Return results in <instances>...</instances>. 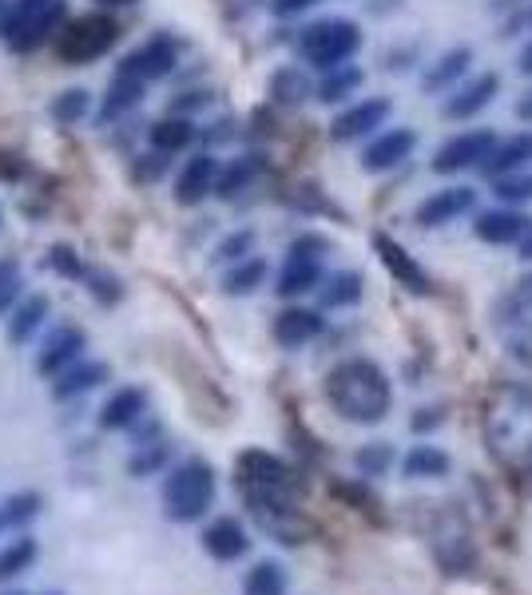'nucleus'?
Returning <instances> with one entry per match:
<instances>
[{"instance_id": "4468645a", "label": "nucleus", "mask_w": 532, "mask_h": 595, "mask_svg": "<svg viewBox=\"0 0 532 595\" xmlns=\"http://www.w3.org/2000/svg\"><path fill=\"white\" fill-rule=\"evenodd\" d=\"M175 64H180V57H175V44L167 37H155L147 40V44H140L132 52V57L120 64V76H132V80H163L172 76Z\"/></svg>"}, {"instance_id": "0eeeda50", "label": "nucleus", "mask_w": 532, "mask_h": 595, "mask_svg": "<svg viewBox=\"0 0 532 595\" xmlns=\"http://www.w3.org/2000/svg\"><path fill=\"white\" fill-rule=\"evenodd\" d=\"M115 37H120V29H115L112 17H95V12H88V17H76V20H68V24H60L57 52L64 64H92L95 57H104L108 48L115 44Z\"/></svg>"}, {"instance_id": "2eb2a0df", "label": "nucleus", "mask_w": 532, "mask_h": 595, "mask_svg": "<svg viewBox=\"0 0 532 595\" xmlns=\"http://www.w3.org/2000/svg\"><path fill=\"white\" fill-rule=\"evenodd\" d=\"M529 227H532V218L524 215L521 207L485 211V215H477V223H473L477 238H481V243H489V246H516Z\"/></svg>"}, {"instance_id": "5701e85b", "label": "nucleus", "mask_w": 532, "mask_h": 595, "mask_svg": "<svg viewBox=\"0 0 532 595\" xmlns=\"http://www.w3.org/2000/svg\"><path fill=\"white\" fill-rule=\"evenodd\" d=\"M143 413H147V393H143L140 386L115 389L104 401V409H100V425L112 429V433L115 429H132Z\"/></svg>"}, {"instance_id": "b1692460", "label": "nucleus", "mask_w": 532, "mask_h": 595, "mask_svg": "<svg viewBox=\"0 0 532 595\" xmlns=\"http://www.w3.org/2000/svg\"><path fill=\"white\" fill-rule=\"evenodd\" d=\"M323 263L318 258H298V255H286L283 275H278V298H298V294H310L318 290L323 283Z\"/></svg>"}, {"instance_id": "f257e3e1", "label": "nucleus", "mask_w": 532, "mask_h": 595, "mask_svg": "<svg viewBox=\"0 0 532 595\" xmlns=\"http://www.w3.org/2000/svg\"><path fill=\"white\" fill-rule=\"evenodd\" d=\"M326 401L334 413L350 425H378L393 409V386L386 369L370 358H350L330 369L326 378Z\"/></svg>"}, {"instance_id": "393cba45", "label": "nucleus", "mask_w": 532, "mask_h": 595, "mask_svg": "<svg viewBox=\"0 0 532 595\" xmlns=\"http://www.w3.org/2000/svg\"><path fill=\"white\" fill-rule=\"evenodd\" d=\"M361 294H366V278L358 270H338V275L323 278L318 283V302L323 310H346V306H358Z\"/></svg>"}, {"instance_id": "bb28decb", "label": "nucleus", "mask_w": 532, "mask_h": 595, "mask_svg": "<svg viewBox=\"0 0 532 595\" xmlns=\"http://www.w3.org/2000/svg\"><path fill=\"white\" fill-rule=\"evenodd\" d=\"M44 318H48V298H44V294H32V298H24V302L17 306V314H12V321H9V341H12V346H29L32 334L44 326Z\"/></svg>"}, {"instance_id": "37998d69", "label": "nucleus", "mask_w": 532, "mask_h": 595, "mask_svg": "<svg viewBox=\"0 0 532 595\" xmlns=\"http://www.w3.org/2000/svg\"><path fill=\"white\" fill-rule=\"evenodd\" d=\"M290 255L318 258V263H323V255H330V243H326L323 235H298L295 243H290Z\"/></svg>"}, {"instance_id": "2f4dec72", "label": "nucleus", "mask_w": 532, "mask_h": 595, "mask_svg": "<svg viewBox=\"0 0 532 595\" xmlns=\"http://www.w3.org/2000/svg\"><path fill=\"white\" fill-rule=\"evenodd\" d=\"M270 95H275L278 104L298 107L303 100H310L314 88H310V80H306V72H298V68H278L275 76H270Z\"/></svg>"}, {"instance_id": "72a5a7b5", "label": "nucleus", "mask_w": 532, "mask_h": 595, "mask_svg": "<svg viewBox=\"0 0 532 595\" xmlns=\"http://www.w3.org/2000/svg\"><path fill=\"white\" fill-rule=\"evenodd\" d=\"M37 556H40L37 540H29V536L12 540L9 548H0V579H17L20 572H29V567L37 564Z\"/></svg>"}, {"instance_id": "4d7b16f0", "label": "nucleus", "mask_w": 532, "mask_h": 595, "mask_svg": "<svg viewBox=\"0 0 532 595\" xmlns=\"http://www.w3.org/2000/svg\"><path fill=\"white\" fill-rule=\"evenodd\" d=\"M4 529H9V524H4V516H0V532H4Z\"/></svg>"}, {"instance_id": "f704fd0d", "label": "nucleus", "mask_w": 532, "mask_h": 595, "mask_svg": "<svg viewBox=\"0 0 532 595\" xmlns=\"http://www.w3.org/2000/svg\"><path fill=\"white\" fill-rule=\"evenodd\" d=\"M143 100V84L132 76H115L112 92L104 95V120H115V115H124L132 112L135 104Z\"/></svg>"}, {"instance_id": "49530a36", "label": "nucleus", "mask_w": 532, "mask_h": 595, "mask_svg": "<svg viewBox=\"0 0 532 595\" xmlns=\"http://www.w3.org/2000/svg\"><path fill=\"white\" fill-rule=\"evenodd\" d=\"M120 294H124V290H120V283H115V278H108V275L92 278V298H100V302H108V306L120 302Z\"/></svg>"}, {"instance_id": "7ed1b4c3", "label": "nucleus", "mask_w": 532, "mask_h": 595, "mask_svg": "<svg viewBox=\"0 0 532 595\" xmlns=\"http://www.w3.org/2000/svg\"><path fill=\"white\" fill-rule=\"evenodd\" d=\"M485 441L501 461L532 456V386L509 381L485 401Z\"/></svg>"}, {"instance_id": "a19ab883", "label": "nucleus", "mask_w": 532, "mask_h": 595, "mask_svg": "<svg viewBox=\"0 0 532 595\" xmlns=\"http://www.w3.org/2000/svg\"><path fill=\"white\" fill-rule=\"evenodd\" d=\"M255 250V230H235L215 246V263H243Z\"/></svg>"}, {"instance_id": "aec40b11", "label": "nucleus", "mask_w": 532, "mask_h": 595, "mask_svg": "<svg viewBox=\"0 0 532 595\" xmlns=\"http://www.w3.org/2000/svg\"><path fill=\"white\" fill-rule=\"evenodd\" d=\"M532 163V132L521 135H509V140H497L493 152L485 155L481 171H485L489 179H504V175H516Z\"/></svg>"}, {"instance_id": "6e6552de", "label": "nucleus", "mask_w": 532, "mask_h": 595, "mask_svg": "<svg viewBox=\"0 0 532 595\" xmlns=\"http://www.w3.org/2000/svg\"><path fill=\"white\" fill-rule=\"evenodd\" d=\"M497 135L489 127H477V132H461L453 140H446L433 155L429 167L438 171V175H457V171H473L485 163V155L493 152Z\"/></svg>"}, {"instance_id": "ea45409f", "label": "nucleus", "mask_w": 532, "mask_h": 595, "mask_svg": "<svg viewBox=\"0 0 532 595\" xmlns=\"http://www.w3.org/2000/svg\"><path fill=\"white\" fill-rule=\"evenodd\" d=\"M88 107H92V95H88L84 88H72V92H60L57 100H52V120L76 123L80 115H88Z\"/></svg>"}, {"instance_id": "864d4df0", "label": "nucleus", "mask_w": 532, "mask_h": 595, "mask_svg": "<svg viewBox=\"0 0 532 595\" xmlns=\"http://www.w3.org/2000/svg\"><path fill=\"white\" fill-rule=\"evenodd\" d=\"M516 298L532 306V275H529V278H521V286H516Z\"/></svg>"}, {"instance_id": "f03ea898", "label": "nucleus", "mask_w": 532, "mask_h": 595, "mask_svg": "<svg viewBox=\"0 0 532 595\" xmlns=\"http://www.w3.org/2000/svg\"><path fill=\"white\" fill-rule=\"evenodd\" d=\"M238 484H243V496L255 509V516L275 532H283V520L295 516V473H290V464L278 461L275 453H263V449H247L238 456Z\"/></svg>"}, {"instance_id": "8fccbe9b", "label": "nucleus", "mask_w": 532, "mask_h": 595, "mask_svg": "<svg viewBox=\"0 0 532 595\" xmlns=\"http://www.w3.org/2000/svg\"><path fill=\"white\" fill-rule=\"evenodd\" d=\"M513 112H516V120H521V123H532V88L521 95V100H516Z\"/></svg>"}, {"instance_id": "ddd939ff", "label": "nucleus", "mask_w": 532, "mask_h": 595, "mask_svg": "<svg viewBox=\"0 0 532 595\" xmlns=\"http://www.w3.org/2000/svg\"><path fill=\"white\" fill-rule=\"evenodd\" d=\"M374 250H378L381 266L390 270L393 283H398V286H406L409 294H433V283H429L426 266L409 255L401 243H393L390 235H381V230H378V235H374Z\"/></svg>"}, {"instance_id": "a18cd8bd", "label": "nucleus", "mask_w": 532, "mask_h": 595, "mask_svg": "<svg viewBox=\"0 0 532 595\" xmlns=\"http://www.w3.org/2000/svg\"><path fill=\"white\" fill-rule=\"evenodd\" d=\"M52 270H60V275H68V278H76V275H80L76 250H68V246H57V250H52Z\"/></svg>"}, {"instance_id": "dca6fc26", "label": "nucleus", "mask_w": 532, "mask_h": 595, "mask_svg": "<svg viewBox=\"0 0 532 595\" xmlns=\"http://www.w3.org/2000/svg\"><path fill=\"white\" fill-rule=\"evenodd\" d=\"M215 175H219V163H215V155H191L187 167L180 171V179H175V203H183V207H195V203H203L207 195H215Z\"/></svg>"}, {"instance_id": "c9c22d12", "label": "nucleus", "mask_w": 532, "mask_h": 595, "mask_svg": "<svg viewBox=\"0 0 532 595\" xmlns=\"http://www.w3.org/2000/svg\"><path fill=\"white\" fill-rule=\"evenodd\" d=\"M167 461H172V444H163V441L140 444V453L127 456V473L132 476H155Z\"/></svg>"}, {"instance_id": "de8ad7c7", "label": "nucleus", "mask_w": 532, "mask_h": 595, "mask_svg": "<svg viewBox=\"0 0 532 595\" xmlns=\"http://www.w3.org/2000/svg\"><path fill=\"white\" fill-rule=\"evenodd\" d=\"M318 0H270V12L275 17H298V12H306V9H314Z\"/></svg>"}, {"instance_id": "c756f323", "label": "nucleus", "mask_w": 532, "mask_h": 595, "mask_svg": "<svg viewBox=\"0 0 532 595\" xmlns=\"http://www.w3.org/2000/svg\"><path fill=\"white\" fill-rule=\"evenodd\" d=\"M152 147L155 152H183V147H191V140H195V123L183 120V115H172V120H160L152 123Z\"/></svg>"}, {"instance_id": "f8f14e48", "label": "nucleus", "mask_w": 532, "mask_h": 595, "mask_svg": "<svg viewBox=\"0 0 532 595\" xmlns=\"http://www.w3.org/2000/svg\"><path fill=\"white\" fill-rule=\"evenodd\" d=\"M413 147H418V135L409 132V127H390V132L374 135V140L361 147V171L386 175V171L401 167V163L413 155Z\"/></svg>"}, {"instance_id": "3c124183", "label": "nucleus", "mask_w": 532, "mask_h": 595, "mask_svg": "<svg viewBox=\"0 0 532 595\" xmlns=\"http://www.w3.org/2000/svg\"><path fill=\"white\" fill-rule=\"evenodd\" d=\"M516 255H521L524 263H532V227L524 230V238H521V243H516Z\"/></svg>"}, {"instance_id": "13d9d810", "label": "nucleus", "mask_w": 532, "mask_h": 595, "mask_svg": "<svg viewBox=\"0 0 532 595\" xmlns=\"http://www.w3.org/2000/svg\"><path fill=\"white\" fill-rule=\"evenodd\" d=\"M4 595H24V592H4Z\"/></svg>"}, {"instance_id": "1a4fd4ad", "label": "nucleus", "mask_w": 532, "mask_h": 595, "mask_svg": "<svg viewBox=\"0 0 532 595\" xmlns=\"http://www.w3.org/2000/svg\"><path fill=\"white\" fill-rule=\"evenodd\" d=\"M473 207H477V191L466 187V183H453V187H441L421 198L418 211H413V223H418L421 230H438V227L457 223L461 215H469Z\"/></svg>"}, {"instance_id": "7c9ffc66", "label": "nucleus", "mask_w": 532, "mask_h": 595, "mask_svg": "<svg viewBox=\"0 0 532 595\" xmlns=\"http://www.w3.org/2000/svg\"><path fill=\"white\" fill-rule=\"evenodd\" d=\"M255 175H258V155H243V160H235L231 167H219V175H215V195L219 198L243 195Z\"/></svg>"}, {"instance_id": "f3484780", "label": "nucleus", "mask_w": 532, "mask_h": 595, "mask_svg": "<svg viewBox=\"0 0 532 595\" xmlns=\"http://www.w3.org/2000/svg\"><path fill=\"white\" fill-rule=\"evenodd\" d=\"M84 346H88V338H84V330H80V326H60V330L44 341L37 369L44 373V378H57L60 369H68L72 361L84 358Z\"/></svg>"}, {"instance_id": "9d476101", "label": "nucleus", "mask_w": 532, "mask_h": 595, "mask_svg": "<svg viewBox=\"0 0 532 595\" xmlns=\"http://www.w3.org/2000/svg\"><path fill=\"white\" fill-rule=\"evenodd\" d=\"M390 115H393L390 100H381V95H366V100L350 104L338 120L330 123V140L334 143H358V140H366V135L378 132V127H386Z\"/></svg>"}, {"instance_id": "5fc2aeb1", "label": "nucleus", "mask_w": 532, "mask_h": 595, "mask_svg": "<svg viewBox=\"0 0 532 595\" xmlns=\"http://www.w3.org/2000/svg\"><path fill=\"white\" fill-rule=\"evenodd\" d=\"M100 4H135V0H100Z\"/></svg>"}, {"instance_id": "412c9836", "label": "nucleus", "mask_w": 532, "mask_h": 595, "mask_svg": "<svg viewBox=\"0 0 532 595\" xmlns=\"http://www.w3.org/2000/svg\"><path fill=\"white\" fill-rule=\"evenodd\" d=\"M323 334V314L303 310V306H290L275 318V341L283 350H303L314 338Z\"/></svg>"}, {"instance_id": "e433bc0d", "label": "nucleus", "mask_w": 532, "mask_h": 595, "mask_svg": "<svg viewBox=\"0 0 532 595\" xmlns=\"http://www.w3.org/2000/svg\"><path fill=\"white\" fill-rule=\"evenodd\" d=\"M493 195L501 198L504 207H524V203H532V171H516V175L493 179Z\"/></svg>"}, {"instance_id": "423d86ee", "label": "nucleus", "mask_w": 532, "mask_h": 595, "mask_svg": "<svg viewBox=\"0 0 532 595\" xmlns=\"http://www.w3.org/2000/svg\"><path fill=\"white\" fill-rule=\"evenodd\" d=\"M358 48H361V29L346 17L318 20V24H310V29L298 37V52H303L306 64L318 68V72L350 64V60L358 57Z\"/></svg>"}, {"instance_id": "603ef678", "label": "nucleus", "mask_w": 532, "mask_h": 595, "mask_svg": "<svg viewBox=\"0 0 532 595\" xmlns=\"http://www.w3.org/2000/svg\"><path fill=\"white\" fill-rule=\"evenodd\" d=\"M516 68H521L524 76H532V44L521 48V57H516Z\"/></svg>"}, {"instance_id": "c03bdc74", "label": "nucleus", "mask_w": 532, "mask_h": 595, "mask_svg": "<svg viewBox=\"0 0 532 595\" xmlns=\"http://www.w3.org/2000/svg\"><path fill=\"white\" fill-rule=\"evenodd\" d=\"M163 171H167V152H152L135 163V175H140V179H160Z\"/></svg>"}, {"instance_id": "20e7f679", "label": "nucleus", "mask_w": 532, "mask_h": 595, "mask_svg": "<svg viewBox=\"0 0 532 595\" xmlns=\"http://www.w3.org/2000/svg\"><path fill=\"white\" fill-rule=\"evenodd\" d=\"M215 504V473L207 461H183L163 481V512L175 524H195Z\"/></svg>"}, {"instance_id": "6ab92c4d", "label": "nucleus", "mask_w": 532, "mask_h": 595, "mask_svg": "<svg viewBox=\"0 0 532 595\" xmlns=\"http://www.w3.org/2000/svg\"><path fill=\"white\" fill-rule=\"evenodd\" d=\"M469 64H473V48L469 44H457V48H446L433 64H426V76H421V88L433 95L449 92V88H457L461 80H466Z\"/></svg>"}, {"instance_id": "cd10ccee", "label": "nucleus", "mask_w": 532, "mask_h": 595, "mask_svg": "<svg viewBox=\"0 0 532 595\" xmlns=\"http://www.w3.org/2000/svg\"><path fill=\"white\" fill-rule=\"evenodd\" d=\"M361 84H366V72H361L358 64H338V68L326 72V80L318 84V92L314 95H318L323 104H342V100H350Z\"/></svg>"}, {"instance_id": "79ce46f5", "label": "nucleus", "mask_w": 532, "mask_h": 595, "mask_svg": "<svg viewBox=\"0 0 532 595\" xmlns=\"http://www.w3.org/2000/svg\"><path fill=\"white\" fill-rule=\"evenodd\" d=\"M20 294V263L17 258H0V314L17 302Z\"/></svg>"}, {"instance_id": "a211bd4d", "label": "nucleus", "mask_w": 532, "mask_h": 595, "mask_svg": "<svg viewBox=\"0 0 532 595\" xmlns=\"http://www.w3.org/2000/svg\"><path fill=\"white\" fill-rule=\"evenodd\" d=\"M203 548H207L211 560H219V564H231V560H243L250 548V536L247 529L238 524L235 516H219L215 524H207L203 532Z\"/></svg>"}, {"instance_id": "6e6d98bb", "label": "nucleus", "mask_w": 532, "mask_h": 595, "mask_svg": "<svg viewBox=\"0 0 532 595\" xmlns=\"http://www.w3.org/2000/svg\"><path fill=\"white\" fill-rule=\"evenodd\" d=\"M4 9H9V0H0V12H4Z\"/></svg>"}, {"instance_id": "473e14b6", "label": "nucleus", "mask_w": 532, "mask_h": 595, "mask_svg": "<svg viewBox=\"0 0 532 595\" xmlns=\"http://www.w3.org/2000/svg\"><path fill=\"white\" fill-rule=\"evenodd\" d=\"M243 595H286V572L278 560H263L243 579Z\"/></svg>"}, {"instance_id": "c85d7f7f", "label": "nucleus", "mask_w": 532, "mask_h": 595, "mask_svg": "<svg viewBox=\"0 0 532 595\" xmlns=\"http://www.w3.org/2000/svg\"><path fill=\"white\" fill-rule=\"evenodd\" d=\"M263 283H266L263 258H243V263H231V270L223 275V294H231V298H247V294H255Z\"/></svg>"}, {"instance_id": "a878e982", "label": "nucleus", "mask_w": 532, "mask_h": 595, "mask_svg": "<svg viewBox=\"0 0 532 595\" xmlns=\"http://www.w3.org/2000/svg\"><path fill=\"white\" fill-rule=\"evenodd\" d=\"M449 469H453V461L441 453L438 444H413L406 461H401V473L409 481H438V476H449Z\"/></svg>"}, {"instance_id": "09e8293b", "label": "nucleus", "mask_w": 532, "mask_h": 595, "mask_svg": "<svg viewBox=\"0 0 532 595\" xmlns=\"http://www.w3.org/2000/svg\"><path fill=\"white\" fill-rule=\"evenodd\" d=\"M446 417H441V409H418V417H413V433H429V429H438Z\"/></svg>"}, {"instance_id": "4c0bfd02", "label": "nucleus", "mask_w": 532, "mask_h": 595, "mask_svg": "<svg viewBox=\"0 0 532 595\" xmlns=\"http://www.w3.org/2000/svg\"><path fill=\"white\" fill-rule=\"evenodd\" d=\"M361 476H386L393 464V449L386 441H374V444H361V453L354 456Z\"/></svg>"}, {"instance_id": "39448f33", "label": "nucleus", "mask_w": 532, "mask_h": 595, "mask_svg": "<svg viewBox=\"0 0 532 595\" xmlns=\"http://www.w3.org/2000/svg\"><path fill=\"white\" fill-rule=\"evenodd\" d=\"M0 17H4L0 37L9 40L17 52H29V48L44 44L48 37H57L68 9L64 0H12Z\"/></svg>"}, {"instance_id": "58836bf2", "label": "nucleus", "mask_w": 532, "mask_h": 595, "mask_svg": "<svg viewBox=\"0 0 532 595\" xmlns=\"http://www.w3.org/2000/svg\"><path fill=\"white\" fill-rule=\"evenodd\" d=\"M40 496L37 492H17V496H9L4 501V509H0V516H4V524L9 529H20V524H29V520H37L40 516Z\"/></svg>"}, {"instance_id": "9b49d317", "label": "nucleus", "mask_w": 532, "mask_h": 595, "mask_svg": "<svg viewBox=\"0 0 532 595\" xmlns=\"http://www.w3.org/2000/svg\"><path fill=\"white\" fill-rule=\"evenodd\" d=\"M497 92H501V76H497V72H477V76L449 88L446 104H441V115H446V120H473V115H481L489 104H493Z\"/></svg>"}, {"instance_id": "4be33fe9", "label": "nucleus", "mask_w": 532, "mask_h": 595, "mask_svg": "<svg viewBox=\"0 0 532 595\" xmlns=\"http://www.w3.org/2000/svg\"><path fill=\"white\" fill-rule=\"evenodd\" d=\"M108 361H72L68 369H60L57 373V381H52V397H60V401H68V397H80V393H88V389H95V386H104L108 381Z\"/></svg>"}]
</instances>
